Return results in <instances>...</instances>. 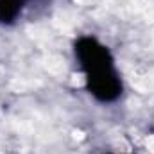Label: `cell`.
Instances as JSON below:
<instances>
[{"label": "cell", "instance_id": "obj_2", "mask_svg": "<svg viewBox=\"0 0 154 154\" xmlns=\"http://www.w3.org/2000/svg\"><path fill=\"white\" fill-rule=\"evenodd\" d=\"M25 4L27 0H0V23L13 25L20 18Z\"/></svg>", "mask_w": 154, "mask_h": 154}, {"label": "cell", "instance_id": "obj_1", "mask_svg": "<svg viewBox=\"0 0 154 154\" xmlns=\"http://www.w3.org/2000/svg\"><path fill=\"white\" fill-rule=\"evenodd\" d=\"M74 52L84 74L88 93L104 104L118 100L124 93V82L109 48L95 36H79L74 45Z\"/></svg>", "mask_w": 154, "mask_h": 154}]
</instances>
